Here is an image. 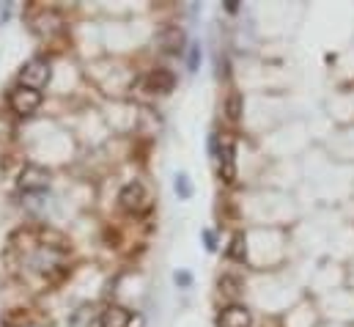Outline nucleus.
Segmentation results:
<instances>
[{"instance_id":"nucleus-1","label":"nucleus","mask_w":354,"mask_h":327,"mask_svg":"<svg viewBox=\"0 0 354 327\" xmlns=\"http://www.w3.org/2000/svg\"><path fill=\"white\" fill-rule=\"evenodd\" d=\"M209 149H212V154H214V160H217V173H220V179H223L225 184H234V182H236V146H234V141H223V143H220V138H217V132H214L212 141H209Z\"/></svg>"},{"instance_id":"nucleus-2","label":"nucleus","mask_w":354,"mask_h":327,"mask_svg":"<svg viewBox=\"0 0 354 327\" xmlns=\"http://www.w3.org/2000/svg\"><path fill=\"white\" fill-rule=\"evenodd\" d=\"M118 204H121L127 212H132V215H143V212H149V206H151V195H149L146 184L135 179V182H127V184L121 187Z\"/></svg>"},{"instance_id":"nucleus-3","label":"nucleus","mask_w":354,"mask_h":327,"mask_svg":"<svg viewBox=\"0 0 354 327\" xmlns=\"http://www.w3.org/2000/svg\"><path fill=\"white\" fill-rule=\"evenodd\" d=\"M17 187H19V193H25V195H39V193H44V190L50 187V170L33 163L25 165V168L19 170Z\"/></svg>"},{"instance_id":"nucleus-4","label":"nucleus","mask_w":354,"mask_h":327,"mask_svg":"<svg viewBox=\"0 0 354 327\" xmlns=\"http://www.w3.org/2000/svg\"><path fill=\"white\" fill-rule=\"evenodd\" d=\"M50 78H53L50 61H47V58H30V61L22 67V72H19V85L33 88V91H41V88L50 82Z\"/></svg>"},{"instance_id":"nucleus-5","label":"nucleus","mask_w":354,"mask_h":327,"mask_svg":"<svg viewBox=\"0 0 354 327\" xmlns=\"http://www.w3.org/2000/svg\"><path fill=\"white\" fill-rule=\"evenodd\" d=\"M8 105L17 116L28 118L33 116L39 107H41V91H33V88H25V85H17L11 94H8Z\"/></svg>"},{"instance_id":"nucleus-6","label":"nucleus","mask_w":354,"mask_h":327,"mask_svg":"<svg viewBox=\"0 0 354 327\" xmlns=\"http://www.w3.org/2000/svg\"><path fill=\"white\" fill-rule=\"evenodd\" d=\"M217 327H253V314L248 306H239V303H231L220 311L217 317Z\"/></svg>"},{"instance_id":"nucleus-7","label":"nucleus","mask_w":354,"mask_h":327,"mask_svg":"<svg viewBox=\"0 0 354 327\" xmlns=\"http://www.w3.org/2000/svg\"><path fill=\"white\" fill-rule=\"evenodd\" d=\"M174 85H176V78H174V72H168V69H154V72L146 78V91H149V94H171Z\"/></svg>"},{"instance_id":"nucleus-8","label":"nucleus","mask_w":354,"mask_h":327,"mask_svg":"<svg viewBox=\"0 0 354 327\" xmlns=\"http://www.w3.org/2000/svg\"><path fill=\"white\" fill-rule=\"evenodd\" d=\"M157 42H160V47H162L168 55H178V53H181V44H184V33H181V28H176V25H165V28L160 30Z\"/></svg>"},{"instance_id":"nucleus-9","label":"nucleus","mask_w":354,"mask_h":327,"mask_svg":"<svg viewBox=\"0 0 354 327\" xmlns=\"http://www.w3.org/2000/svg\"><path fill=\"white\" fill-rule=\"evenodd\" d=\"M132 314L124 306H107L99 317V327H129Z\"/></svg>"},{"instance_id":"nucleus-10","label":"nucleus","mask_w":354,"mask_h":327,"mask_svg":"<svg viewBox=\"0 0 354 327\" xmlns=\"http://www.w3.org/2000/svg\"><path fill=\"white\" fill-rule=\"evenodd\" d=\"M174 190H176V195L181 201L192 198V182H189L187 173H176V176H174Z\"/></svg>"},{"instance_id":"nucleus-11","label":"nucleus","mask_w":354,"mask_h":327,"mask_svg":"<svg viewBox=\"0 0 354 327\" xmlns=\"http://www.w3.org/2000/svg\"><path fill=\"white\" fill-rule=\"evenodd\" d=\"M93 325V308L83 306L80 311H75V317L69 319V327H91Z\"/></svg>"},{"instance_id":"nucleus-12","label":"nucleus","mask_w":354,"mask_h":327,"mask_svg":"<svg viewBox=\"0 0 354 327\" xmlns=\"http://www.w3.org/2000/svg\"><path fill=\"white\" fill-rule=\"evenodd\" d=\"M225 113H228L231 121H239V116H242V96H239L236 91L228 96V102H225Z\"/></svg>"},{"instance_id":"nucleus-13","label":"nucleus","mask_w":354,"mask_h":327,"mask_svg":"<svg viewBox=\"0 0 354 327\" xmlns=\"http://www.w3.org/2000/svg\"><path fill=\"white\" fill-rule=\"evenodd\" d=\"M228 256L231 258H239V261H245V256H248V247H245V237L242 234H236L234 237V242L228 247Z\"/></svg>"},{"instance_id":"nucleus-14","label":"nucleus","mask_w":354,"mask_h":327,"mask_svg":"<svg viewBox=\"0 0 354 327\" xmlns=\"http://www.w3.org/2000/svg\"><path fill=\"white\" fill-rule=\"evenodd\" d=\"M220 292H225L228 297H234V294L239 292V281H236V278H231V275L220 278Z\"/></svg>"},{"instance_id":"nucleus-15","label":"nucleus","mask_w":354,"mask_h":327,"mask_svg":"<svg viewBox=\"0 0 354 327\" xmlns=\"http://www.w3.org/2000/svg\"><path fill=\"white\" fill-rule=\"evenodd\" d=\"M198 61H201V47H198V44H189V55H187V69H189V72H198Z\"/></svg>"},{"instance_id":"nucleus-16","label":"nucleus","mask_w":354,"mask_h":327,"mask_svg":"<svg viewBox=\"0 0 354 327\" xmlns=\"http://www.w3.org/2000/svg\"><path fill=\"white\" fill-rule=\"evenodd\" d=\"M174 281H176L181 289H189V286H192V275H189V272H176Z\"/></svg>"},{"instance_id":"nucleus-17","label":"nucleus","mask_w":354,"mask_h":327,"mask_svg":"<svg viewBox=\"0 0 354 327\" xmlns=\"http://www.w3.org/2000/svg\"><path fill=\"white\" fill-rule=\"evenodd\" d=\"M8 14H11V6H8V3H0V22H6Z\"/></svg>"},{"instance_id":"nucleus-18","label":"nucleus","mask_w":354,"mask_h":327,"mask_svg":"<svg viewBox=\"0 0 354 327\" xmlns=\"http://www.w3.org/2000/svg\"><path fill=\"white\" fill-rule=\"evenodd\" d=\"M203 240H206V250H214V234L212 231H203Z\"/></svg>"}]
</instances>
